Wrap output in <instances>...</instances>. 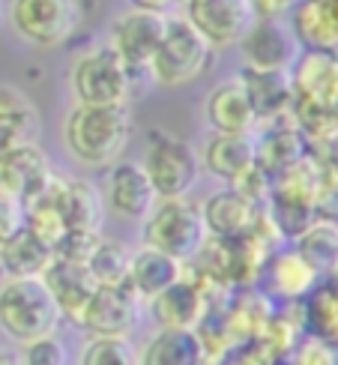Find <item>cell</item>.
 Here are the masks:
<instances>
[{
  "instance_id": "cell-30",
  "label": "cell",
  "mask_w": 338,
  "mask_h": 365,
  "mask_svg": "<svg viewBox=\"0 0 338 365\" xmlns=\"http://www.w3.org/2000/svg\"><path fill=\"white\" fill-rule=\"evenodd\" d=\"M305 329L312 339L338 344V284H317L302 302Z\"/></svg>"
},
{
  "instance_id": "cell-19",
  "label": "cell",
  "mask_w": 338,
  "mask_h": 365,
  "mask_svg": "<svg viewBox=\"0 0 338 365\" xmlns=\"http://www.w3.org/2000/svg\"><path fill=\"white\" fill-rule=\"evenodd\" d=\"M287 19L290 34L305 51L338 54V6L332 0H299Z\"/></svg>"
},
{
  "instance_id": "cell-17",
  "label": "cell",
  "mask_w": 338,
  "mask_h": 365,
  "mask_svg": "<svg viewBox=\"0 0 338 365\" xmlns=\"http://www.w3.org/2000/svg\"><path fill=\"white\" fill-rule=\"evenodd\" d=\"M42 282H45V287L51 291L60 314L69 317V321L78 327L81 314H84V309H87V302L93 299L96 287H99L96 279L90 276L87 264H75V261H63V257H54L51 267L45 269Z\"/></svg>"
},
{
  "instance_id": "cell-31",
  "label": "cell",
  "mask_w": 338,
  "mask_h": 365,
  "mask_svg": "<svg viewBox=\"0 0 338 365\" xmlns=\"http://www.w3.org/2000/svg\"><path fill=\"white\" fill-rule=\"evenodd\" d=\"M90 276L96 279L99 287H117L126 284L129 276V252L114 240H99V246L93 249L87 261Z\"/></svg>"
},
{
  "instance_id": "cell-40",
  "label": "cell",
  "mask_w": 338,
  "mask_h": 365,
  "mask_svg": "<svg viewBox=\"0 0 338 365\" xmlns=\"http://www.w3.org/2000/svg\"><path fill=\"white\" fill-rule=\"evenodd\" d=\"M0 365H21L19 354H0Z\"/></svg>"
},
{
  "instance_id": "cell-38",
  "label": "cell",
  "mask_w": 338,
  "mask_h": 365,
  "mask_svg": "<svg viewBox=\"0 0 338 365\" xmlns=\"http://www.w3.org/2000/svg\"><path fill=\"white\" fill-rule=\"evenodd\" d=\"M272 359H275V356L255 339V341L240 344L237 354L230 356V359H225V362H219V365H272Z\"/></svg>"
},
{
  "instance_id": "cell-28",
  "label": "cell",
  "mask_w": 338,
  "mask_h": 365,
  "mask_svg": "<svg viewBox=\"0 0 338 365\" xmlns=\"http://www.w3.org/2000/svg\"><path fill=\"white\" fill-rule=\"evenodd\" d=\"M317 269L312 264H305L302 257L294 252V249H287V252H279L270 261V284H272V291L290 299V302H299L309 297L314 287H317Z\"/></svg>"
},
{
  "instance_id": "cell-2",
  "label": "cell",
  "mask_w": 338,
  "mask_h": 365,
  "mask_svg": "<svg viewBox=\"0 0 338 365\" xmlns=\"http://www.w3.org/2000/svg\"><path fill=\"white\" fill-rule=\"evenodd\" d=\"M63 321L42 279H6L0 284V332L15 344L57 336Z\"/></svg>"
},
{
  "instance_id": "cell-8",
  "label": "cell",
  "mask_w": 338,
  "mask_h": 365,
  "mask_svg": "<svg viewBox=\"0 0 338 365\" xmlns=\"http://www.w3.org/2000/svg\"><path fill=\"white\" fill-rule=\"evenodd\" d=\"M168 30V15L165 12H150V9H129L114 19L108 48L123 60L129 72L150 69L153 57H156L159 45Z\"/></svg>"
},
{
  "instance_id": "cell-29",
  "label": "cell",
  "mask_w": 338,
  "mask_h": 365,
  "mask_svg": "<svg viewBox=\"0 0 338 365\" xmlns=\"http://www.w3.org/2000/svg\"><path fill=\"white\" fill-rule=\"evenodd\" d=\"M294 252L305 264L317 269V276H335L338 272V222L317 219L312 227L297 237Z\"/></svg>"
},
{
  "instance_id": "cell-16",
  "label": "cell",
  "mask_w": 338,
  "mask_h": 365,
  "mask_svg": "<svg viewBox=\"0 0 338 365\" xmlns=\"http://www.w3.org/2000/svg\"><path fill=\"white\" fill-rule=\"evenodd\" d=\"M201 216L207 225V234L210 240H242L255 231L257 216H260V207L252 204L245 195H240L237 189H225L210 195L204 207H201Z\"/></svg>"
},
{
  "instance_id": "cell-36",
  "label": "cell",
  "mask_w": 338,
  "mask_h": 365,
  "mask_svg": "<svg viewBox=\"0 0 338 365\" xmlns=\"http://www.w3.org/2000/svg\"><path fill=\"white\" fill-rule=\"evenodd\" d=\"M21 227H24V207L0 197V246H6Z\"/></svg>"
},
{
  "instance_id": "cell-27",
  "label": "cell",
  "mask_w": 338,
  "mask_h": 365,
  "mask_svg": "<svg viewBox=\"0 0 338 365\" xmlns=\"http://www.w3.org/2000/svg\"><path fill=\"white\" fill-rule=\"evenodd\" d=\"M102 210L105 201L99 189L87 180H66L63 201H60V212H63L66 231H84V234H99L102 227Z\"/></svg>"
},
{
  "instance_id": "cell-4",
  "label": "cell",
  "mask_w": 338,
  "mask_h": 365,
  "mask_svg": "<svg viewBox=\"0 0 338 365\" xmlns=\"http://www.w3.org/2000/svg\"><path fill=\"white\" fill-rule=\"evenodd\" d=\"M212 54L216 48L183 15H177L168 19L165 39L150 63V75L162 87H186L212 66Z\"/></svg>"
},
{
  "instance_id": "cell-22",
  "label": "cell",
  "mask_w": 338,
  "mask_h": 365,
  "mask_svg": "<svg viewBox=\"0 0 338 365\" xmlns=\"http://www.w3.org/2000/svg\"><path fill=\"white\" fill-rule=\"evenodd\" d=\"M240 84L252 99V108L260 123H279L282 117H290L294 108V87H290V72H260V69H242Z\"/></svg>"
},
{
  "instance_id": "cell-32",
  "label": "cell",
  "mask_w": 338,
  "mask_h": 365,
  "mask_svg": "<svg viewBox=\"0 0 338 365\" xmlns=\"http://www.w3.org/2000/svg\"><path fill=\"white\" fill-rule=\"evenodd\" d=\"M78 365H138V351L129 339H90Z\"/></svg>"
},
{
  "instance_id": "cell-18",
  "label": "cell",
  "mask_w": 338,
  "mask_h": 365,
  "mask_svg": "<svg viewBox=\"0 0 338 365\" xmlns=\"http://www.w3.org/2000/svg\"><path fill=\"white\" fill-rule=\"evenodd\" d=\"M204 117L210 129L219 135H252L260 123L252 108V99L240 81H225L212 87L204 102Z\"/></svg>"
},
{
  "instance_id": "cell-20",
  "label": "cell",
  "mask_w": 338,
  "mask_h": 365,
  "mask_svg": "<svg viewBox=\"0 0 338 365\" xmlns=\"http://www.w3.org/2000/svg\"><path fill=\"white\" fill-rule=\"evenodd\" d=\"M198 159H201V168L207 174L230 182V186H237L245 174L255 171V141H252V135L212 132L204 141V150Z\"/></svg>"
},
{
  "instance_id": "cell-41",
  "label": "cell",
  "mask_w": 338,
  "mask_h": 365,
  "mask_svg": "<svg viewBox=\"0 0 338 365\" xmlns=\"http://www.w3.org/2000/svg\"><path fill=\"white\" fill-rule=\"evenodd\" d=\"M204 365H219V362H204Z\"/></svg>"
},
{
  "instance_id": "cell-13",
  "label": "cell",
  "mask_w": 338,
  "mask_h": 365,
  "mask_svg": "<svg viewBox=\"0 0 338 365\" xmlns=\"http://www.w3.org/2000/svg\"><path fill=\"white\" fill-rule=\"evenodd\" d=\"M51 177V165L36 141L6 147L0 153V197L15 204H27Z\"/></svg>"
},
{
  "instance_id": "cell-6",
  "label": "cell",
  "mask_w": 338,
  "mask_h": 365,
  "mask_svg": "<svg viewBox=\"0 0 338 365\" xmlns=\"http://www.w3.org/2000/svg\"><path fill=\"white\" fill-rule=\"evenodd\" d=\"M9 21L21 39L54 48L66 42L81 21L78 0H9Z\"/></svg>"
},
{
  "instance_id": "cell-5",
  "label": "cell",
  "mask_w": 338,
  "mask_h": 365,
  "mask_svg": "<svg viewBox=\"0 0 338 365\" xmlns=\"http://www.w3.org/2000/svg\"><path fill=\"white\" fill-rule=\"evenodd\" d=\"M69 84H72V93L78 99V105L111 108V105H126L132 72L123 66V60L108 45H99L93 51H84L72 63Z\"/></svg>"
},
{
  "instance_id": "cell-33",
  "label": "cell",
  "mask_w": 338,
  "mask_h": 365,
  "mask_svg": "<svg viewBox=\"0 0 338 365\" xmlns=\"http://www.w3.org/2000/svg\"><path fill=\"white\" fill-rule=\"evenodd\" d=\"M19 362L21 365H69V351L57 336H45V339L21 344Z\"/></svg>"
},
{
  "instance_id": "cell-26",
  "label": "cell",
  "mask_w": 338,
  "mask_h": 365,
  "mask_svg": "<svg viewBox=\"0 0 338 365\" xmlns=\"http://www.w3.org/2000/svg\"><path fill=\"white\" fill-rule=\"evenodd\" d=\"M39 129V114L24 93L15 87L0 84V153L6 147L34 141V132Z\"/></svg>"
},
{
  "instance_id": "cell-15",
  "label": "cell",
  "mask_w": 338,
  "mask_h": 365,
  "mask_svg": "<svg viewBox=\"0 0 338 365\" xmlns=\"http://www.w3.org/2000/svg\"><path fill=\"white\" fill-rule=\"evenodd\" d=\"M150 312L159 329H198L210 314V299L201 282L183 276L165 294L150 299Z\"/></svg>"
},
{
  "instance_id": "cell-25",
  "label": "cell",
  "mask_w": 338,
  "mask_h": 365,
  "mask_svg": "<svg viewBox=\"0 0 338 365\" xmlns=\"http://www.w3.org/2000/svg\"><path fill=\"white\" fill-rule=\"evenodd\" d=\"M305 150V138L299 135L297 126H272L264 138L255 144V165L260 174L267 177H279L282 171H287L290 165H297Z\"/></svg>"
},
{
  "instance_id": "cell-24",
  "label": "cell",
  "mask_w": 338,
  "mask_h": 365,
  "mask_svg": "<svg viewBox=\"0 0 338 365\" xmlns=\"http://www.w3.org/2000/svg\"><path fill=\"white\" fill-rule=\"evenodd\" d=\"M51 261L54 252L24 227L6 246H0V269L6 272V279H42Z\"/></svg>"
},
{
  "instance_id": "cell-42",
  "label": "cell",
  "mask_w": 338,
  "mask_h": 365,
  "mask_svg": "<svg viewBox=\"0 0 338 365\" xmlns=\"http://www.w3.org/2000/svg\"><path fill=\"white\" fill-rule=\"evenodd\" d=\"M335 276H338V272H335Z\"/></svg>"
},
{
  "instance_id": "cell-1",
  "label": "cell",
  "mask_w": 338,
  "mask_h": 365,
  "mask_svg": "<svg viewBox=\"0 0 338 365\" xmlns=\"http://www.w3.org/2000/svg\"><path fill=\"white\" fill-rule=\"evenodd\" d=\"M132 138V111L129 105L90 108L75 105L63 120V144L75 162L87 168H105L120 162L123 150Z\"/></svg>"
},
{
  "instance_id": "cell-35",
  "label": "cell",
  "mask_w": 338,
  "mask_h": 365,
  "mask_svg": "<svg viewBox=\"0 0 338 365\" xmlns=\"http://www.w3.org/2000/svg\"><path fill=\"white\" fill-rule=\"evenodd\" d=\"M294 365H335V344L309 336L294 351Z\"/></svg>"
},
{
  "instance_id": "cell-39",
  "label": "cell",
  "mask_w": 338,
  "mask_h": 365,
  "mask_svg": "<svg viewBox=\"0 0 338 365\" xmlns=\"http://www.w3.org/2000/svg\"><path fill=\"white\" fill-rule=\"evenodd\" d=\"M135 9H150V12H165L168 6L174 4V0H129Z\"/></svg>"
},
{
  "instance_id": "cell-7",
  "label": "cell",
  "mask_w": 338,
  "mask_h": 365,
  "mask_svg": "<svg viewBox=\"0 0 338 365\" xmlns=\"http://www.w3.org/2000/svg\"><path fill=\"white\" fill-rule=\"evenodd\" d=\"M144 171L156 189L159 201H171V197H186L201 174V159L186 144L174 138V135H153L144 156Z\"/></svg>"
},
{
  "instance_id": "cell-3",
  "label": "cell",
  "mask_w": 338,
  "mask_h": 365,
  "mask_svg": "<svg viewBox=\"0 0 338 365\" xmlns=\"http://www.w3.org/2000/svg\"><path fill=\"white\" fill-rule=\"evenodd\" d=\"M141 240L144 246L186 264L201 255L210 234L201 216V207H195L186 197H171V201H159L153 207V212L144 219Z\"/></svg>"
},
{
  "instance_id": "cell-21",
  "label": "cell",
  "mask_w": 338,
  "mask_h": 365,
  "mask_svg": "<svg viewBox=\"0 0 338 365\" xmlns=\"http://www.w3.org/2000/svg\"><path fill=\"white\" fill-rule=\"evenodd\" d=\"M183 276H186V267H183L180 261H174L171 255H162V252L150 249V246H141L135 255H129L126 284L141 302L156 299L171 284H177Z\"/></svg>"
},
{
  "instance_id": "cell-11",
  "label": "cell",
  "mask_w": 338,
  "mask_h": 365,
  "mask_svg": "<svg viewBox=\"0 0 338 365\" xmlns=\"http://www.w3.org/2000/svg\"><path fill=\"white\" fill-rule=\"evenodd\" d=\"M102 201L108 204V210L117 219L144 222L153 212V207L159 204V197H156V189H153V182H150L141 162L120 159L108 168Z\"/></svg>"
},
{
  "instance_id": "cell-37",
  "label": "cell",
  "mask_w": 338,
  "mask_h": 365,
  "mask_svg": "<svg viewBox=\"0 0 338 365\" xmlns=\"http://www.w3.org/2000/svg\"><path fill=\"white\" fill-rule=\"evenodd\" d=\"M299 0H249L255 21H285V15L297 9Z\"/></svg>"
},
{
  "instance_id": "cell-10",
  "label": "cell",
  "mask_w": 338,
  "mask_h": 365,
  "mask_svg": "<svg viewBox=\"0 0 338 365\" xmlns=\"http://www.w3.org/2000/svg\"><path fill=\"white\" fill-rule=\"evenodd\" d=\"M138 321H141V299L129 291V284H117L96 287L78 327L90 339H129Z\"/></svg>"
},
{
  "instance_id": "cell-9",
  "label": "cell",
  "mask_w": 338,
  "mask_h": 365,
  "mask_svg": "<svg viewBox=\"0 0 338 365\" xmlns=\"http://www.w3.org/2000/svg\"><path fill=\"white\" fill-rule=\"evenodd\" d=\"M183 19L201 34L212 48L240 45L255 24L249 0H180Z\"/></svg>"
},
{
  "instance_id": "cell-14",
  "label": "cell",
  "mask_w": 338,
  "mask_h": 365,
  "mask_svg": "<svg viewBox=\"0 0 338 365\" xmlns=\"http://www.w3.org/2000/svg\"><path fill=\"white\" fill-rule=\"evenodd\" d=\"M240 45L245 66L260 72H290L294 60L299 57V45L285 21H255Z\"/></svg>"
},
{
  "instance_id": "cell-34",
  "label": "cell",
  "mask_w": 338,
  "mask_h": 365,
  "mask_svg": "<svg viewBox=\"0 0 338 365\" xmlns=\"http://www.w3.org/2000/svg\"><path fill=\"white\" fill-rule=\"evenodd\" d=\"M99 234H84V231H66V237L57 242L54 257H63V261H75V264H87L93 249L99 246Z\"/></svg>"
},
{
  "instance_id": "cell-12",
  "label": "cell",
  "mask_w": 338,
  "mask_h": 365,
  "mask_svg": "<svg viewBox=\"0 0 338 365\" xmlns=\"http://www.w3.org/2000/svg\"><path fill=\"white\" fill-rule=\"evenodd\" d=\"M294 102L320 111H338V54L302 51L290 66Z\"/></svg>"
},
{
  "instance_id": "cell-23",
  "label": "cell",
  "mask_w": 338,
  "mask_h": 365,
  "mask_svg": "<svg viewBox=\"0 0 338 365\" xmlns=\"http://www.w3.org/2000/svg\"><path fill=\"white\" fill-rule=\"evenodd\" d=\"M207 354L198 329H159L141 351L138 365H204Z\"/></svg>"
}]
</instances>
